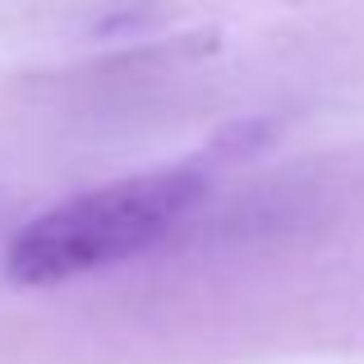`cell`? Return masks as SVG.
<instances>
[{"mask_svg": "<svg viewBox=\"0 0 364 364\" xmlns=\"http://www.w3.org/2000/svg\"><path fill=\"white\" fill-rule=\"evenodd\" d=\"M203 176L189 166L143 171V176H124L88 194H74L33 217L9 240L5 272L18 286H60L129 263L166 240L203 203Z\"/></svg>", "mask_w": 364, "mask_h": 364, "instance_id": "obj_1", "label": "cell"}]
</instances>
